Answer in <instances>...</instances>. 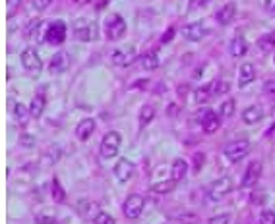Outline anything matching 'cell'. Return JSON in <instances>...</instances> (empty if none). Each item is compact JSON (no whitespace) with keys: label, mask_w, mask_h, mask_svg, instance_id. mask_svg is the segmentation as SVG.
Masks as SVG:
<instances>
[{"label":"cell","mask_w":275,"mask_h":224,"mask_svg":"<svg viewBox=\"0 0 275 224\" xmlns=\"http://www.w3.org/2000/svg\"><path fill=\"white\" fill-rule=\"evenodd\" d=\"M126 21L120 14H110L105 17V37L109 41H120L124 35H126Z\"/></svg>","instance_id":"6da1fadb"},{"label":"cell","mask_w":275,"mask_h":224,"mask_svg":"<svg viewBox=\"0 0 275 224\" xmlns=\"http://www.w3.org/2000/svg\"><path fill=\"white\" fill-rule=\"evenodd\" d=\"M72 29L74 37L78 41H84V43H90V41H93L97 37V25L90 17H78V19H74Z\"/></svg>","instance_id":"7a4b0ae2"},{"label":"cell","mask_w":275,"mask_h":224,"mask_svg":"<svg viewBox=\"0 0 275 224\" xmlns=\"http://www.w3.org/2000/svg\"><path fill=\"white\" fill-rule=\"evenodd\" d=\"M120 143H122V136L118 132H107L103 139H101V147H99V153L101 156L107 160V158H114L118 155V149H120Z\"/></svg>","instance_id":"3957f363"},{"label":"cell","mask_w":275,"mask_h":224,"mask_svg":"<svg viewBox=\"0 0 275 224\" xmlns=\"http://www.w3.org/2000/svg\"><path fill=\"white\" fill-rule=\"evenodd\" d=\"M66 41V23L62 19L49 21L45 25V43L49 45H62Z\"/></svg>","instance_id":"277c9868"},{"label":"cell","mask_w":275,"mask_h":224,"mask_svg":"<svg viewBox=\"0 0 275 224\" xmlns=\"http://www.w3.org/2000/svg\"><path fill=\"white\" fill-rule=\"evenodd\" d=\"M136 58H138V51L132 45L122 47V49H114L112 54H110V62L114 66H118V68H128V66H132L136 62Z\"/></svg>","instance_id":"5b68a950"},{"label":"cell","mask_w":275,"mask_h":224,"mask_svg":"<svg viewBox=\"0 0 275 224\" xmlns=\"http://www.w3.org/2000/svg\"><path fill=\"white\" fill-rule=\"evenodd\" d=\"M248 151H250V141L248 139H239V141H233V143L225 145L223 155L229 162H239L240 158L248 155Z\"/></svg>","instance_id":"8992f818"},{"label":"cell","mask_w":275,"mask_h":224,"mask_svg":"<svg viewBox=\"0 0 275 224\" xmlns=\"http://www.w3.org/2000/svg\"><path fill=\"white\" fill-rule=\"evenodd\" d=\"M235 190V184H233V180L231 178H219V180H215L211 186H209V190H207V199L209 201H221L223 197H227L231 191Z\"/></svg>","instance_id":"52a82bcc"},{"label":"cell","mask_w":275,"mask_h":224,"mask_svg":"<svg viewBox=\"0 0 275 224\" xmlns=\"http://www.w3.org/2000/svg\"><path fill=\"white\" fill-rule=\"evenodd\" d=\"M144 205H146L144 195H140V193H130L128 197H126V201H124V205H122L124 217H126L128 221H136V219L142 215Z\"/></svg>","instance_id":"ba28073f"},{"label":"cell","mask_w":275,"mask_h":224,"mask_svg":"<svg viewBox=\"0 0 275 224\" xmlns=\"http://www.w3.org/2000/svg\"><path fill=\"white\" fill-rule=\"evenodd\" d=\"M19 60H21L23 70L29 75H39V72L43 70V60H41V56L33 49H25V51L19 54Z\"/></svg>","instance_id":"9c48e42d"},{"label":"cell","mask_w":275,"mask_h":224,"mask_svg":"<svg viewBox=\"0 0 275 224\" xmlns=\"http://www.w3.org/2000/svg\"><path fill=\"white\" fill-rule=\"evenodd\" d=\"M198 118H200V126H202V130L205 134H215V132L221 128L219 114L213 112L211 108H203V110H200Z\"/></svg>","instance_id":"30bf717a"},{"label":"cell","mask_w":275,"mask_h":224,"mask_svg":"<svg viewBox=\"0 0 275 224\" xmlns=\"http://www.w3.org/2000/svg\"><path fill=\"white\" fill-rule=\"evenodd\" d=\"M112 172H114V178H116L120 184H124V182H128L130 178L136 174V164H134L130 158L120 156V158H118V162L114 164Z\"/></svg>","instance_id":"8fae6325"},{"label":"cell","mask_w":275,"mask_h":224,"mask_svg":"<svg viewBox=\"0 0 275 224\" xmlns=\"http://www.w3.org/2000/svg\"><path fill=\"white\" fill-rule=\"evenodd\" d=\"M70 66V54L66 51H58L53 54V58L49 60V72L53 75H58V74H64Z\"/></svg>","instance_id":"7c38bea8"},{"label":"cell","mask_w":275,"mask_h":224,"mask_svg":"<svg viewBox=\"0 0 275 224\" xmlns=\"http://www.w3.org/2000/svg\"><path fill=\"white\" fill-rule=\"evenodd\" d=\"M260 176H262V162L252 160V162L248 164L246 172H244V178H242V188H252V186H256V182L260 180Z\"/></svg>","instance_id":"4fadbf2b"},{"label":"cell","mask_w":275,"mask_h":224,"mask_svg":"<svg viewBox=\"0 0 275 224\" xmlns=\"http://www.w3.org/2000/svg\"><path fill=\"white\" fill-rule=\"evenodd\" d=\"M205 27H203L202 21H194V23H188L183 27V37L188 41H200L205 37Z\"/></svg>","instance_id":"5bb4252c"},{"label":"cell","mask_w":275,"mask_h":224,"mask_svg":"<svg viewBox=\"0 0 275 224\" xmlns=\"http://www.w3.org/2000/svg\"><path fill=\"white\" fill-rule=\"evenodd\" d=\"M235 14H237V6H235L233 2H229V4L221 6L219 10H217L215 19H217V23H219V25H229V23H233Z\"/></svg>","instance_id":"9a60e30c"},{"label":"cell","mask_w":275,"mask_h":224,"mask_svg":"<svg viewBox=\"0 0 275 224\" xmlns=\"http://www.w3.org/2000/svg\"><path fill=\"white\" fill-rule=\"evenodd\" d=\"M95 120L93 118H84V120L78 124V128H76V136L80 141H88V139L93 136V132H95Z\"/></svg>","instance_id":"2e32d148"},{"label":"cell","mask_w":275,"mask_h":224,"mask_svg":"<svg viewBox=\"0 0 275 224\" xmlns=\"http://www.w3.org/2000/svg\"><path fill=\"white\" fill-rule=\"evenodd\" d=\"M76 209H78V215H80L82 219H92V221L101 213V211H99V205L93 203V201H88V199H82Z\"/></svg>","instance_id":"e0dca14e"},{"label":"cell","mask_w":275,"mask_h":224,"mask_svg":"<svg viewBox=\"0 0 275 224\" xmlns=\"http://www.w3.org/2000/svg\"><path fill=\"white\" fill-rule=\"evenodd\" d=\"M254 79H256V70H254V64L244 62L239 70V87L250 85Z\"/></svg>","instance_id":"ac0fdd59"},{"label":"cell","mask_w":275,"mask_h":224,"mask_svg":"<svg viewBox=\"0 0 275 224\" xmlns=\"http://www.w3.org/2000/svg\"><path fill=\"white\" fill-rule=\"evenodd\" d=\"M219 91H217V79L215 81H211V83H205V85L198 87L196 91H194V97H196V103H203V101H207V99H211L213 95H217Z\"/></svg>","instance_id":"d6986e66"},{"label":"cell","mask_w":275,"mask_h":224,"mask_svg":"<svg viewBox=\"0 0 275 224\" xmlns=\"http://www.w3.org/2000/svg\"><path fill=\"white\" fill-rule=\"evenodd\" d=\"M264 118V108L260 104H250L248 108H244L242 112V122L244 124H258V122Z\"/></svg>","instance_id":"ffe728a7"},{"label":"cell","mask_w":275,"mask_h":224,"mask_svg":"<svg viewBox=\"0 0 275 224\" xmlns=\"http://www.w3.org/2000/svg\"><path fill=\"white\" fill-rule=\"evenodd\" d=\"M229 52H231V56H235V58H242V56L248 52V43H246V39L240 37V35H237V37L231 41V45H229Z\"/></svg>","instance_id":"44dd1931"},{"label":"cell","mask_w":275,"mask_h":224,"mask_svg":"<svg viewBox=\"0 0 275 224\" xmlns=\"http://www.w3.org/2000/svg\"><path fill=\"white\" fill-rule=\"evenodd\" d=\"M186 174H188V162L184 158H177L173 162V168H171V178L175 182H181V180L186 178Z\"/></svg>","instance_id":"7402d4cb"},{"label":"cell","mask_w":275,"mask_h":224,"mask_svg":"<svg viewBox=\"0 0 275 224\" xmlns=\"http://www.w3.org/2000/svg\"><path fill=\"white\" fill-rule=\"evenodd\" d=\"M60 156H62V151H60L56 145L49 147V149L43 153V156H41V166H53L55 162L60 160Z\"/></svg>","instance_id":"603a6c76"},{"label":"cell","mask_w":275,"mask_h":224,"mask_svg":"<svg viewBox=\"0 0 275 224\" xmlns=\"http://www.w3.org/2000/svg\"><path fill=\"white\" fill-rule=\"evenodd\" d=\"M45 97H41V95H35L33 99H31V103H29V114H31V118H41L43 116V112H45Z\"/></svg>","instance_id":"cb8c5ba5"},{"label":"cell","mask_w":275,"mask_h":224,"mask_svg":"<svg viewBox=\"0 0 275 224\" xmlns=\"http://www.w3.org/2000/svg\"><path fill=\"white\" fill-rule=\"evenodd\" d=\"M140 62H142V68L144 70H157L159 68V56H157V52L153 51H147L144 52L142 56H140Z\"/></svg>","instance_id":"d4e9b609"},{"label":"cell","mask_w":275,"mask_h":224,"mask_svg":"<svg viewBox=\"0 0 275 224\" xmlns=\"http://www.w3.org/2000/svg\"><path fill=\"white\" fill-rule=\"evenodd\" d=\"M31 118V114H29V108L25 106V104L18 103L14 106V120L18 122L21 128H25L27 126V120Z\"/></svg>","instance_id":"484cf974"},{"label":"cell","mask_w":275,"mask_h":224,"mask_svg":"<svg viewBox=\"0 0 275 224\" xmlns=\"http://www.w3.org/2000/svg\"><path fill=\"white\" fill-rule=\"evenodd\" d=\"M153 118H155V106H153V104H144V106L140 108V126L144 128V126H147Z\"/></svg>","instance_id":"4316f807"},{"label":"cell","mask_w":275,"mask_h":224,"mask_svg":"<svg viewBox=\"0 0 275 224\" xmlns=\"http://www.w3.org/2000/svg\"><path fill=\"white\" fill-rule=\"evenodd\" d=\"M175 186H177V182L171 178V180H165V182H155V184H151L149 190L155 191V193H171V191L175 190Z\"/></svg>","instance_id":"83f0119b"},{"label":"cell","mask_w":275,"mask_h":224,"mask_svg":"<svg viewBox=\"0 0 275 224\" xmlns=\"http://www.w3.org/2000/svg\"><path fill=\"white\" fill-rule=\"evenodd\" d=\"M51 191H53V201H55V203L60 205V203L66 201V191L62 190V186H60V182H58L56 178H53V190Z\"/></svg>","instance_id":"f1b7e54d"},{"label":"cell","mask_w":275,"mask_h":224,"mask_svg":"<svg viewBox=\"0 0 275 224\" xmlns=\"http://www.w3.org/2000/svg\"><path fill=\"white\" fill-rule=\"evenodd\" d=\"M235 106L237 103L233 101V99H227V101H223L219 106V114L221 116H225V118H231L233 114H235Z\"/></svg>","instance_id":"f546056e"},{"label":"cell","mask_w":275,"mask_h":224,"mask_svg":"<svg viewBox=\"0 0 275 224\" xmlns=\"http://www.w3.org/2000/svg\"><path fill=\"white\" fill-rule=\"evenodd\" d=\"M258 47H260L264 52H272V51H275V41L272 39V35L266 33L260 41H258Z\"/></svg>","instance_id":"4dcf8cb0"},{"label":"cell","mask_w":275,"mask_h":224,"mask_svg":"<svg viewBox=\"0 0 275 224\" xmlns=\"http://www.w3.org/2000/svg\"><path fill=\"white\" fill-rule=\"evenodd\" d=\"M92 223L93 224H116V221H114V217H112V215L105 213V211H101V213L93 219Z\"/></svg>","instance_id":"1f68e13d"},{"label":"cell","mask_w":275,"mask_h":224,"mask_svg":"<svg viewBox=\"0 0 275 224\" xmlns=\"http://www.w3.org/2000/svg\"><path fill=\"white\" fill-rule=\"evenodd\" d=\"M231 223V215H227V213H221V215H215V217H211L207 224H229Z\"/></svg>","instance_id":"d6a6232c"},{"label":"cell","mask_w":275,"mask_h":224,"mask_svg":"<svg viewBox=\"0 0 275 224\" xmlns=\"http://www.w3.org/2000/svg\"><path fill=\"white\" fill-rule=\"evenodd\" d=\"M19 145H21V147L31 149V147L35 145V138H33V136H29V134H21V136H19Z\"/></svg>","instance_id":"836d02e7"},{"label":"cell","mask_w":275,"mask_h":224,"mask_svg":"<svg viewBox=\"0 0 275 224\" xmlns=\"http://www.w3.org/2000/svg\"><path fill=\"white\" fill-rule=\"evenodd\" d=\"M260 224H275L274 211H264V213L260 215Z\"/></svg>","instance_id":"e575fe53"},{"label":"cell","mask_w":275,"mask_h":224,"mask_svg":"<svg viewBox=\"0 0 275 224\" xmlns=\"http://www.w3.org/2000/svg\"><path fill=\"white\" fill-rule=\"evenodd\" d=\"M19 4H21V0H8V19L16 16V12L19 10Z\"/></svg>","instance_id":"d590c367"},{"label":"cell","mask_w":275,"mask_h":224,"mask_svg":"<svg viewBox=\"0 0 275 224\" xmlns=\"http://www.w3.org/2000/svg\"><path fill=\"white\" fill-rule=\"evenodd\" d=\"M198 217L196 215H192V213H186V215H181L179 217V223L181 224H198Z\"/></svg>","instance_id":"8d00e7d4"},{"label":"cell","mask_w":275,"mask_h":224,"mask_svg":"<svg viewBox=\"0 0 275 224\" xmlns=\"http://www.w3.org/2000/svg\"><path fill=\"white\" fill-rule=\"evenodd\" d=\"M264 91H266V95H268V97L275 99V79H268V81H266V85H264Z\"/></svg>","instance_id":"74e56055"},{"label":"cell","mask_w":275,"mask_h":224,"mask_svg":"<svg viewBox=\"0 0 275 224\" xmlns=\"http://www.w3.org/2000/svg\"><path fill=\"white\" fill-rule=\"evenodd\" d=\"M35 224H58V223H56L55 217H51V215H43V217H37Z\"/></svg>","instance_id":"f35d334b"},{"label":"cell","mask_w":275,"mask_h":224,"mask_svg":"<svg viewBox=\"0 0 275 224\" xmlns=\"http://www.w3.org/2000/svg\"><path fill=\"white\" fill-rule=\"evenodd\" d=\"M53 4V0H33V8L35 10H45Z\"/></svg>","instance_id":"ab89813d"},{"label":"cell","mask_w":275,"mask_h":224,"mask_svg":"<svg viewBox=\"0 0 275 224\" xmlns=\"http://www.w3.org/2000/svg\"><path fill=\"white\" fill-rule=\"evenodd\" d=\"M203 158H205V155H203V153H196V155H194V170H196V172L202 168Z\"/></svg>","instance_id":"60d3db41"},{"label":"cell","mask_w":275,"mask_h":224,"mask_svg":"<svg viewBox=\"0 0 275 224\" xmlns=\"http://www.w3.org/2000/svg\"><path fill=\"white\" fill-rule=\"evenodd\" d=\"M209 4V0H190V10H196V8H203V6H207Z\"/></svg>","instance_id":"b9f144b4"},{"label":"cell","mask_w":275,"mask_h":224,"mask_svg":"<svg viewBox=\"0 0 275 224\" xmlns=\"http://www.w3.org/2000/svg\"><path fill=\"white\" fill-rule=\"evenodd\" d=\"M173 37H175V27H169L163 37H161V43H169V41H173Z\"/></svg>","instance_id":"7bdbcfd3"},{"label":"cell","mask_w":275,"mask_h":224,"mask_svg":"<svg viewBox=\"0 0 275 224\" xmlns=\"http://www.w3.org/2000/svg\"><path fill=\"white\" fill-rule=\"evenodd\" d=\"M266 10L275 14V0H266Z\"/></svg>","instance_id":"ee69618b"},{"label":"cell","mask_w":275,"mask_h":224,"mask_svg":"<svg viewBox=\"0 0 275 224\" xmlns=\"http://www.w3.org/2000/svg\"><path fill=\"white\" fill-rule=\"evenodd\" d=\"M169 110H171V112H169L171 116H175V114H177V106H175V104H171V106H169Z\"/></svg>","instance_id":"f6af8a7d"},{"label":"cell","mask_w":275,"mask_h":224,"mask_svg":"<svg viewBox=\"0 0 275 224\" xmlns=\"http://www.w3.org/2000/svg\"><path fill=\"white\" fill-rule=\"evenodd\" d=\"M74 2H76V4H80V6H86V4H90L92 0H74Z\"/></svg>","instance_id":"bcb514c9"}]
</instances>
